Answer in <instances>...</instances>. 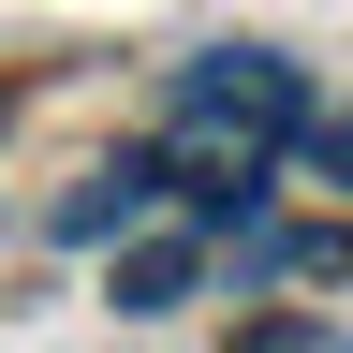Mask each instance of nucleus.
<instances>
[{
  "label": "nucleus",
  "instance_id": "7ed1b4c3",
  "mask_svg": "<svg viewBox=\"0 0 353 353\" xmlns=\"http://www.w3.org/2000/svg\"><path fill=\"white\" fill-rule=\"evenodd\" d=\"M118 309H176V294H206V236H118Z\"/></svg>",
  "mask_w": 353,
  "mask_h": 353
},
{
  "label": "nucleus",
  "instance_id": "20e7f679",
  "mask_svg": "<svg viewBox=\"0 0 353 353\" xmlns=\"http://www.w3.org/2000/svg\"><path fill=\"white\" fill-rule=\"evenodd\" d=\"M294 162L324 176V192H353V103H324V118H309V132H294Z\"/></svg>",
  "mask_w": 353,
  "mask_h": 353
},
{
  "label": "nucleus",
  "instance_id": "f257e3e1",
  "mask_svg": "<svg viewBox=\"0 0 353 353\" xmlns=\"http://www.w3.org/2000/svg\"><path fill=\"white\" fill-rule=\"evenodd\" d=\"M309 118L324 103H309V74L280 59V44H206V59L176 74V103H162V176L221 221V206H250L265 176L294 162Z\"/></svg>",
  "mask_w": 353,
  "mask_h": 353
},
{
  "label": "nucleus",
  "instance_id": "f03ea898",
  "mask_svg": "<svg viewBox=\"0 0 353 353\" xmlns=\"http://www.w3.org/2000/svg\"><path fill=\"white\" fill-rule=\"evenodd\" d=\"M162 192H176L162 148H118V162H88V192H59V236H74V250H103V236H132Z\"/></svg>",
  "mask_w": 353,
  "mask_h": 353
}]
</instances>
